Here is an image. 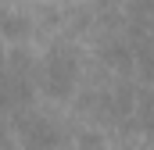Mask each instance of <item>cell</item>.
<instances>
[{"label": "cell", "instance_id": "obj_5", "mask_svg": "<svg viewBox=\"0 0 154 150\" xmlns=\"http://www.w3.org/2000/svg\"><path fill=\"white\" fill-rule=\"evenodd\" d=\"M75 150H108V143H104V136H97V132H82Z\"/></svg>", "mask_w": 154, "mask_h": 150}, {"label": "cell", "instance_id": "obj_3", "mask_svg": "<svg viewBox=\"0 0 154 150\" xmlns=\"http://www.w3.org/2000/svg\"><path fill=\"white\" fill-rule=\"evenodd\" d=\"M29 36H32V22L22 11H14L11 4H0V39L11 43V46H18V43H25Z\"/></svg>", "mask_w": 154, "mask_h": 150}, {"label": "cell", "instance_id": "obj_1", "mask_svg": "<svg viewBox=\"0 0 154 150\" xmlns=\"http://www.w3.org/2000/svg\"><path fill=\"white\" fill-rule=\"evenodd\" d=\"M79 82V61L68 50H50L43 61V93L54 100H68Z\"/></svg>", "mask_w": 154, "mask_h": 150}, {"label": "cell", "instance_id": "obj_4", "mask_svg": "<svg viewBox=\"0 0 154 150\" xmlns=\"http://www.w3.org/2000/svg\"><path fill=\"white\" fill-rule=\"evenodd\" d=\"M104 57H108L111 64H118V68H129V46H122V43H111V46L104 50Z\"/></svg>", "mask_w": 154, "mask_h": 150}, {"label": "cell", "instance_id": "obj_2", "mask_svg": "<svg viewBox=\"0 0 154 150\" xmlns=\"http://www.w3.org/2000/svg\"><path fill=\"white\" fill-rule=\"evenodd\" d=\"M57 140H61L57 129H54L47 118H39V114H29V118L18 122V143L25 150H54Z\"/></svg>", "mask_w": 154, "mask_h": 150}]
</instances>
